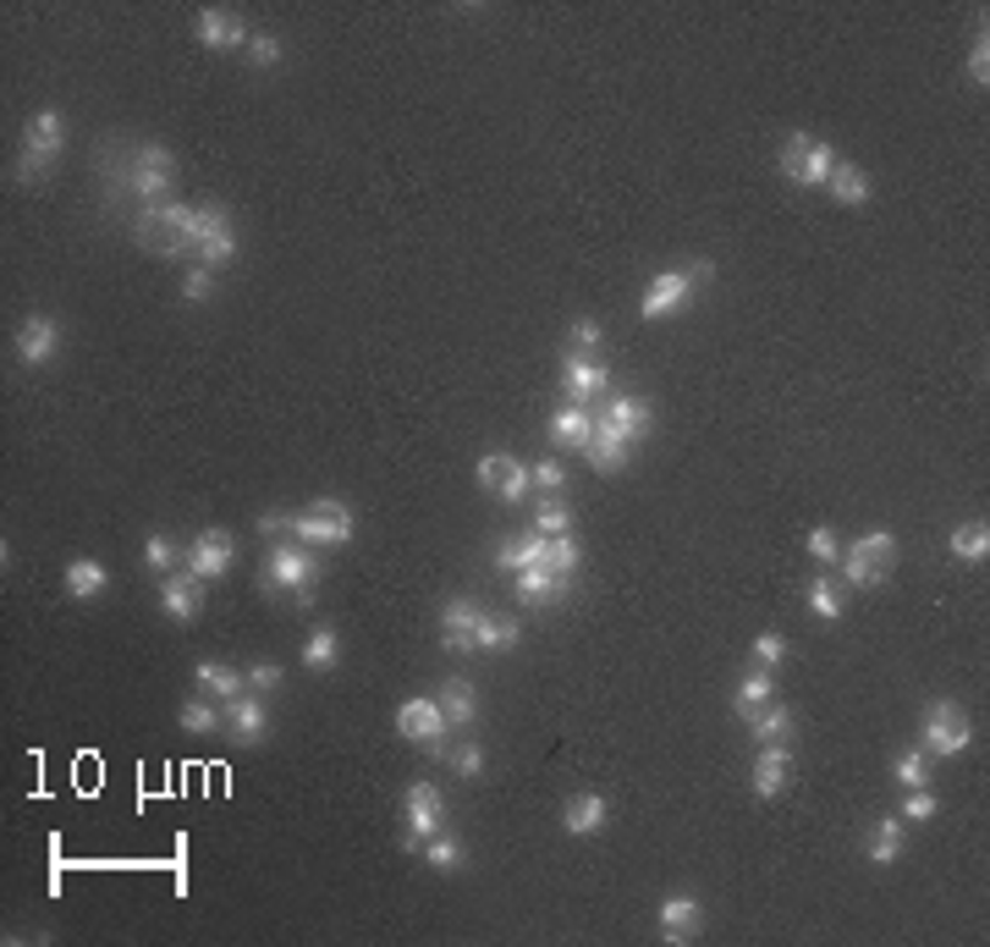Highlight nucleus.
I'll return each mask as SVG.
<instances>
[{"label": "nucleus", "instance_id": "obj_1", "mask_svg": "<svg viewBox=\"0 0 990 947\" xmlns=\"http://www.w3.org/2000/svg\"><path fill=\"white\" fill-rule=\"evenodd\" d=\"M193 221H198V204H144L138 215V248L155 254V260H177V254H193Z\"/></svg>", "mask_w": 990, "mask_h": 947}, {"label": "nucleus", "instance_id": "obj_2", "mask_svg": "<svg viewBox=\"0 0 990 947\" xmlns=\"http://www.w3.org/2000/svg\"><path fill=\"white\" fill-rule=\"evenodd\" d=\"M716 276V265L710 260H694V265H683V271H660L655 282L644 286V297H638V314L655 325V320H672V314H683L688 303H694V286L710 282Z\"/></svg>", "mask_w": 990, "mask_h": 947}, {"label": "nucleus", "instance_id": "obj_3", "mask_svg": "<svg viewBox=\"0 0 990 947\" xmlns=\"http://www.w3.org/2000/svg\"><path fill=\"white\" fill-rule=\"evenodd\" d=\"M836 568L847 573L853 589H875V584H886L892 568H898V535H892V529H870V535H859V540L842 551Z\"/></svg>", "mask_w": 990, "mask_h": 947}, {"label": "nucleus", "instance_id": "obj_4", "mask_svg": "<svg viewBox=\"0 0 990 947\" xmlns=\"http://www.w3.org/2000/svg\"><path fill=\"white\" fill-rule=\"evenodd\" d=\"M969 739H974V728H969V711L958 700H930L924 705V728H919V750L924 755H935V760L963 755Z\"/></svg>", "mask_w": 990, "mask_h": 947}, {"label": "nucleus", "instance_id": "obj_5", "mask_svg": "<svg viewBox=\"0 0 990 947\" xmlns=\"http://www.w3.org/2000/svg\"><path fill=\"white\" fill-rule=\"evenodd\" d=\"M171 183H177V155H171L166 144H144V149H133V166H127V177H121V188L133 193V198H144V204H166Z\"/></svg>", "mask_w": 990, "mask_h": 947}, {"label": "nucleus", "instance_id": "obj_6", "mask_svg": "<svg viewBox=\"0 0 990 947\" xmlns=\"http://www.w3.org/2000/svg\"><path fill=\"white\" fill-rule=\"evenodd\" d=\"M320 578V557H314V546H271V557H265V568H259V584L275 589V595H297V601H308V584Z\"/></svg>", "mask_w": 990, "mask_h": 947}, {"label": "nucleus", "instance_id": "obj_7", "mask_svg": "<svg viewBox=\"0 0 990 947\" xmlns=\"http://www.w3.org/2000/svg\"><path fill=\"white\" fill-rule=\"evenodd\" d=\"M402 821H408V832H402V849H424L435 832H447V799H441V788L435 782H408V793H402Z\"/></svg>", "mask_w": 990, "mask_h": 947}, {"label": "nucleus", "instance_id": "obj_8", "mask_svg": "<svg viewBox=\"0 0 990 947\" xmlns=\"http://www.w3.org/2000/svg\"><path fill=\"white\" fill-rule=\"evenodd\" d=\"M292 535H297L303 546H314V551H320V546H347V540H353V507L336 501V496H325V501H314V507L297 512Z\"/></svg>", "mask_w": 990, "mask_h": 947}, {"label": "nucleus", "instance_id": "obj_9", "mask_svg": "<svg viewBox=\"0 0 990 947\" xmlns=\"http://www.w3.org/2000/svg\"><path fill=\"white\" fill-rule=\"evenodd\" d=\"M479 490H490V496H501L507 507H518V501H529L535 496V479H529V463H518L512 452H484L479 458Z\"/></svg>", "mask_w": 990, "mask_h": 947}, {"label": "nucleus", "instance_id": "obj_10", "mask_svg": "<svg viewBox=\"0 0 990 947\" xmlns=\"http://www.w3.org/2000/svg\"><path fill=\"white\" fill-rule=\"evenodd\" d=\"M11 353H17L28 370L56 364V353H61V320H56V314H28L22 331H17V342H11Z\"/></svg>", "mask_w": 990, "mask_h": 947}, {"label": "nucleus", "instance_id": "obj_11", "mask_svg": "<svg viewBox=\"0 0 990 947\" xmlns=\"http://www.w3.org/2000/svg\"><path fill=\"white\" fill-rule=\"evenodd\" d=\"M396 733H402L408 744H419V750L447 744V711H441V700H430V694L408 700V705L396 711Z\"/></svg>", "mask_w": 990, "mask_h": 947}, {"label": "nucleus", "instance_id": "obj_12", "mask_svg": "<svg viewBox=\"0 0 990 947\" xmlns=\"http://www.w3.org/2000/svg\"><path fill=\"white\" fill-rule=\"evenodd\" d=\"M232 563H237V540H232L226 529H198V540L187 546V573L204 578V584L220 578Z\"/></svg>", "mask_w": 990, "mask_h": 947}, {"label": "nucleus", "instance_id": "obj_13", "mask_svg": "<svg viewBox=\"0 0 990 947\" xmlns=\"http://www.w3.org/2000/svg\"><path fill=\"white\" fill-rule=\"evenodd\" d=\"M584 458H589V469L595 473H617L623 463L633 458V441L611 424V419H595V430H589V447H584Z\"/></svg>", "mask_w": 990, "mask_h": 947}, {"label": "nucleus", "instance_id": "obj_14", "mask_svg": "<svg viewBox=\"0 0 990 947\" xmlns=\"http://www.w3.org/2000/svg\"><path fill=\"white\" fill-rule=\"evenodd\" d=\"M787 782H793V744H787V739L759 744V755H754V793H759V799H776Z\"/></svg>", "mask_w": 990, "mask_h": 947}, {"label": "nucleus", "instance_id": "obj_15", "mask_svg": "<svg viewBox=\"0 0 990 947\" xmlns=\"http://www.w3.org/2000/svg\"><path fill=\"white\" fill-rule=\"evenodd\" d=\"M254 33L243 28V17L237 11H226V6H204L198 11V45L204 50H237V45H248Z\"/></svg>", "mask_w": 990, "mask_h": 947}, {"label": "nucleus", "instance_id": "obj_16", "mask_svg": "<svg viewBox=\"0 0 990 947\" xmlns=\"http://www.w3.org/2000/svg\"><path fill=\"white\" fill-rule=\"evenodd\" d=\"M22 149L39 155V160H61V149H67V116H61V110L28 116V121H22Z\"/></svg>", "mask_w": 990, "mask_h": 947}, {"label": "nucleus", "instance_id": "obj_17", "mask_svg": "<svg viewBox=\"0 0 990 947\" xmlns=\"http://www.w3.org/2000/svg\"><path fill=\"white\" fill-rule=\"evenodd\" d=\"M699 926H705V904H699L694 892H672V898L660 904V937H666V943H694Z\"/></svg>", "mask_w": 990, "mask_h": 947}, {"label": "nucleus", "instance_id": "obj_18", "mask_svg": "<svg viewBox=\"0 0 990 947\" xmlns=\"http://www.w3.org/2000/svg\"><path fill=\"white\" fill-rule=\"evenodd\" d=\"M561 391H567V402H595L600 391H606V364H595V359H584V353H567L561 359Z\"/></svg>", "mask_w": 990, "mask_h": 947}, {"label": "nucleus", "instance_id": "obj_19", "mask_svg": "<svg viewBox=\"0 0 990 947\" xmlns=\"http://www.w3.org/2000/svg\"><path fill=\"white\" fill-rule=\"evenodd\" d=\"M160 606H166L171 623H193V617L204 612V578H193V573H166Z\"/></svg>", "mask_w": 990, "mask_h": 947}, {"label": "nucleus", "instance_id": "obj_20", "mask_svg": "<svg viewBox=\"0 0 990 947\" xmlns=\"http://www.w3.org/2000/svg\"><path fill=\"white\" fill-rule=\"evenodd\" d=\"M606 799L600 793H572L567 799V810H561V832L567 838H595V832H606Z\"/></svg>", "mask_w": 990, "mask_h": 947}, {"label": "nucleus", "instance_id": "obj_21", "mask_svg": "<svg viewBox=\"0 0 990 947\" xmlns=\"http://www.w3.org/2000/svg\"><path fill=\"white\" fill-rule=\"evenodd\" d=\"M518 578V601L523 606H545V601H561L567 595V573H556L550 563H540V568H523V573H512Z\"/></svg>", "mask_w": 990, "mask_h": 947}, {"label": "nucleus", "instance_id": "obj_22", "mask_svg": "<svg viewBox=\"0 0 990 947\" xmlns=\"http://www.w3.org/2000/svg\"><path fill=\"white\" fill-rule=\"evenodd\" d=\"M479 617H484V612H479L473 601H451L447 612H441V640H447V651H462V656L473 651V634H479Z\"/></svg>", "mask_w": 990, "mask_h": 947}, {"label": "nucleus", "instance_id": "obj_23", "mask_svg": "<svg viewBox=\"0 0 990 947\" xmlns=\"http://www.w3.org/2000/svg\"><path fill=\"white\" fill-rule=\"evenodd\" d=\"M265 722H271V711H265L259 694H237V700H226V728H232L243 744H259Z\"/></svg>", "mask_w": 990, "mask_h": 947}, {"label": "nucleus", "instance_id": "obj_24", "mask_svg": "<svg viewBox=\"0 0 990 947\" xmlns=\"http://www.w3.org/2000/svg\"><path fill=\"white\" fill-rule=\"evenodd\" d=\"M600 419H611V424H617L628 441H644V436H649V419H655V408H649L644 397H633V391H628V397H611Z\"/></svg>", "mask_w": 990, "mask_h": 947}, {"label": "nucleus", "instance_id": "obj_25", "mask_svg": "<svg viewBox=\"0 0 990 947\" xmlns=\"http://www.w3.org/2000/svg\"><path fill=\"white\" fill-rule=\"evenodd\" d=\"M589 430H595V419H589L578 402H567V408L550 413V441L567 447V452H584V447H589Z\"/></svg>", "mask_w": 990, "mask_h": 947}, {"label": "nucleus", "instance_id": "obj_26", "mask_svg": "<svg viewBox=\"0 0 990 947\" xmlns=\"http://www.w3.org/2000/svg\"><path fill=\"white\" fill-rule=\"evenodd\" d=\"M771 700H776V689H771V672H765V666H754V672L737 683V694H732V711H737L743 722H754V716H759Z\"/></svg>", "mask_w": 990, "mask_h": 947}, {"label": "nucleus", "instance_id": "obj_27", "mask_svg": "<svg viewBox=\"0 0 990 947\" xmlns=\"http://www.w3.org/2000/svg\"><path fill=\"white\" fill-rule=\"evenodd\" d=\"M836 149L825 144V138H810V149H804V160H798V172H793V183L798 188H825V177L836 172Z\"/></svg>", "mask_w": 990, "mask_h": 947}, {"label": "nucleus", "instance_id": "obj_28", "mask_svg": "<svg viewBox=\"0 0 990 947\" xmlns=\"http://www.w3.org/2000/svg\"><path fill=\"white\" fill-rule=\"evenodd\" d=\"M545 546H550V540H545V535H535V529H529V535H518V540H507V546H501V551H496V568H501V573H523V568H540V563H545Z\"/></svg>", "mask_w": 990, "mask_h": 947}, {"label": "nucleus", "instance_id": "obj_29", "mask_svg": "<svg viewBox=\"0 0 990 947\" xmlns=\"http://www.w3.org/2000/svg\"><path fill=\"white\" fill-rule=\"evenodd\" d=\"M518 617L512 612H484L479 617V634H473V651H512L518 645Z\"/></svg>", "mask_w": 990, "mask_h": 947}, {"label": "nucleus", "instance_id": "obj_30", "mask_svg": "<svg viewBox=\"0 0 990 947\" xmlns=\"http://www.w3.org/2000/svg\"><path fill=\"white\" fill-rule=\"evenodd\" d=\"M825 188L836 204H847V209H859L864 198H870V177H864V166H853V160H836V172L825 177Z\"/></svg>", "mask_w": 990, "mask_h": 947}, {"label": "nucleus", "instance_id": "obj_31", "mask_svg": "<svg viewBox=\"0 0 990 947\" xmlns=\"http://www.w3.org/2000/svg\"><path fill=\"white\" fill-rule=\"evenodd\" d=\"M441 711H447V728H473L479 722V700H473L468 677H451L447 689H441Z\"/></svg>", "mask_w": 990, "mask_h": 947}, {"label": "nucleus", "instance_id": "obj_32", "mask_svg": "<svg viewBox=\"0 0 990 947\" xmlns=\"http://www.w3.org/2000/svg\"><path fill=\"white\" fill-rule=\"evenodd\" d=\"M110 589V573L99 568L94 557H72L67 563V595L72 601H94V595H105Z\"/></svg>", "mask_w": 990, "mask_h": 947}, {"label": "nucleus", "instance_id": "obj_33", "mask_svg": "<svg viewBox=\"0 0 990 947\" xmlns=\"http://www.w3.org/2000/svg\"><path fill=\"white\" fill-rule=\"evenodd\" d=\"M952 557H958V563H986V557H990L986 518H969V524H958V529H952Z\"/></svg>", "mask_w": 990, "mask_h": 947}, {"label": "nucleus", "instance_id": "obj_34", "mask_svg": "<svg viewBox=\"0 0 990 947\" xmlns=\"http://www.w3.org/2000/svg\"><path fill=\"white\" fill-rule=\"evenodd\" d=\"M198 689H204V694H215V700H237V694L248 689V677H243V672H232L226 662H198Z\"/></svg>", "mask_w": 990, "mask_h": 947}, {"label": "nucleus", "instance_id": "obj_35", "mask_svg": "<svg viewBox=\"0 0 990 947\" xmlns=\"http://www.w3.org/2000/svg\"><path fill=\"white\" fill-rule=\"evenodd\" d=\"M567 529H572V507H567V496H540V507H535V535L556 540V535H567Z\"/></svg>", "mask_w": 990, "mask_h": 947}, {"label": "nucleus", "instance_id": "obj_36", "mask_svg": "<svg viewBox=\"0 0 990 947\" xmlns=\"http://www.w3.org/2000/svg\"><path fill=\"white\" fill-rule=\"evenodd\" d=\"M902 843H908L902 821L886 816V821H875V832H870V859H875V865H892V859H902Z\"/></svg>", "mask_w": 990, "mask_h": 947}, {"label": "nucleus", "instance_id": "obj_37", "mask_svg": "<svg viewBox=\"0 0 990 947\" xmlns=\"http://www.w3.org/2000/svg\"><path fill=\"white\" fill-rule=\"evenodd\" d=\"M810 612L820 623H836V617H842V584H836L831 573H820L810 584Z\"/></svg>", "mask_w": 990, "mask_h": 947}, {"label": "nucleus", "instance_id": "obj_38", "mask_svg": "<svg viewBox=\"0 0 990 947\" xmlns=\"http://www.w3.org/2000/svg\"><path fill=\"white\" fill-rule=\"evenodd\" d=\"M748 728H754V739H759V744H776V739H787V733H793V711L771 700V705H765Z\"/></svg>", "mask_w": 990, "mask_h": 947}, {"label": "nucleus", "instance_id": "obj_39", "mask_svg": "<svg viewBox=\"0 0 990 947\" xmlns=\"http://www.w3.org/2000/svg\"><path fill=\"white\" fill-rule=\"evenodd\" d=\"M342 656V645H336V634L331 628H314L308 640H303V666H314V672H331Z\"/></svg>", "mask_w": 990, "mask_h": 947}, {"label": "nucleus", "instance_id": "obj_40", "mask_svg": "<svg viewBox=\"0 0 990 947\" xmlns=\"http://www.w3.org/2000/svg\"><path fill=\"white\" fill-rule=\"evenodd\" d=\"M892 777H898L902 788H930V755L924 750H902L892 760Z\"/></svg>", "mask_w": 990, "mask_h": 947}, {"label": "nucleus", "instance_id": "obj_41", "mask_svg": "<svg viewBox=\"0 0 990 947\" xmlns=\"http://www.w3.org/2000/svg\"><path fill=\"white\" fill-rule=\"evenodd\" d=\"M177 563H187V551H182L171 535H149V546H144V568L155 573H171Z\"/></svg>", "mask_w": 990, "mask_h": 947}, {"label": "nucleus", "instance_id": "obj_42", "mask_svg": "<svg viewBox=\"0 0 990 947\" xmlns=\"http://www.w3.org/2000/svg\"><path fill=\"white\" fill-rule=\"evenodd\" d=\"M220 722H226V711H215L209 700H187V705H182V728H187V733H215Z\"/></svg>", "mask_w": 990, "mask_h": 947}, {"label": "nucleus", "instance_id": "obj_43", "mask_svg": "<svg viewBox=\"0 0 990 947\" xmlns=\"http://www.w3.org/2000/svg\"><path fill=\"white\" fill-rule=\"evenodd\" d=\"M804 546H810L814 563H825V568H836V563H842V540H836V529H831V524L810 529V540H804Z\"/></svg>", "mask_w": 990, "mask_h": 947}, {"label": "nucleus", "instance_id": "obj_44", "mask_svg": "<svg viewBox=\"0 0 990 947\" xmlns=\"http://www.w3.org/2000/svg\"><path fill=\"white\" fill-rule=\"evenodd\" d=\"M424 859H430L435 870H457V865H462V843H457L451 832H435V838L424 843Z\"/></svg>", "mask_w": 990, "mask_h": 947}, {"label": "nucleus", "instance_id": "obj_45", "mask_svg": "<svg viewBox=\"0 0 990 947\" xmlns=\"http://www.w3.org/2000/svg\"><path fill=\"white\" fill-rule=\"evenodd\" d=\"M578 557H584V551H578V540H572V535H556V540L545 546V563H550L556 573H567V578L578 573Z\"/></svg>", "mask_w": 990, "mask_h": 947}, {"label": "nucleus", "instance_id": "obj_46", "mask_svg": "<svg viewBox=\"0 0 990 947\" xmlns=\"http://www.w3.org/2000/svg\"><path fill=\"white\" fill-rule=\"evenodd\" d=\"M209 292H215V271L193 260L187 276H182V297H187V303H209Z\"/></svg>", "mask_w": 990, "mask_h": 947}, {"label": "nucleus", "instance_id": "obj_47", "mask_svg": "<svg viewBox=\"0 0 990 947\" xmlns=\"http://www.w3.org/2000/svg\"><path fill=\"white\" fill-rule=\"evenodd\" d=\"M529 479H535V490H540V496H561V485H567V469H561L556 458H540V463L529 469Z\"/></svg>", "mask_w": 990, "mask_h": 947}, {"label": "nucleus", "instance_id": "obj_48", "mask_svg": "<svg viewBox=\"0 0 990 947\" xmlns=\"http://www.w3.org/2000/svg\"><path fill=\"white\" fill-rule=\"evenodd\" d=\"M941 810V799L930 788H908V804H902V821H930Z\"/></svg>", "mask_w": 990, "mask_h": 947}, {"label": "nucleus", "instance_id": "obj_49", "mask_svg": "<svg viewBox=\"0 0 990 947\" xmlns=\"http://www.w3.org/2000/svg\"><path fill=\"white\" fill-rule=\"evenodd\" d=\"M748 656H754V666H765V672H771V666H782V656H787V640H782V634H759Z\"/></svg>", "mask_w": 990, "mask_h": 947}, {"label": "nucleus", "instance_id": "obj_50", "mask_svg": "<svg viewBox=\"0 0 990 947\" xmlns=\"http://www.w3.org/2000/svg\"><path fill=\"white\" fill-rule=\"evenodd\" d=\"M567 342H572V353H584V359H595V348H600V325H595V320H572V331H567Z\"/></svg>", "mask_w": 990, "mask_h": 947}, {"label": "nucleus", "instance_id": "obj_51", "mask_svg": "<svg viewBox=\"0 0 990 947\" xmlns=\"http://www.w3.org/2000/svg\"><path fill=\"white\" fill-rule=\"evenodd\" d=\"M281 56H286V50H281L275 33H254V39H248V61H254V67H275Z\"/></svg>", "mask_w": 990, "mask_h": 947}, {"label": "nucleus", "instance_id": "obj_52", "mask_svg": "<svg viewBox=\"0 0 990 947\" xmlns=\"http://www.w3.org/2000/svg\"><path fill=\"white\" fill-rule=\"evenodd\" d=\"M969 84H974V89H986L990 84V39L986 33H980L974 50H969Z\"/></svg>", "mask_w": 990, "mask_h": 947}, {"label": "nucleus", "instance_id": "obj_53", "mask_svg": "<svg viewBox=\"0 0 990 947\" xmlns=\"http://www.w3.org/2000/svg\"><path fill=\"white\" fill-rule=\"evenodd\" d=\"M804 149H810V133H787V144H782V177H787V183H793V172H798Z\"/></svg>", "mask_w": 990, "mask_h": 947}, {"label": "nucleus", "instance_id": "obj_54", "mask_svg": "<svg viewBox=\"0 0 990 947\" xmlns=\"http://www.w3.org/2000/svg\"><path fill=\"white\" fill-rule=\"evenodd\" d=\"M447 760L462 771V777H479V771H484V750H479V744H457Z\"/></svg>", "mask_w": 990, "mask_h": 947}, {"label": "nucleus", "instance_id": "obj_55", "mask_svg": "<svg viewBox=\"0 0 990 947\" xmlns=\"http://www.w3.org/2000/svg\"><path fill=\"white\" fill-rule=\"evenodd\" d=\"M248 689H254V694H271V689H281V666H275V662L248 666Z\"/></svg>", "mask_w": 990, "mask_h": 947}, {"label": "nucleus", "instance_id": "obj_56", "mask_svg": "<svg viewBox=\"0 0 990 947\" xmlns=\"http://www.w3.org/2000/svg\"><path fill=\"white\" fill-rule=\"evenodd\" d=\"M292 524H297V512H286V507H271L265 518H259V535H292Z\"/></svg>", "mask_w": 990, "mask_h": 947}]
</instances>
